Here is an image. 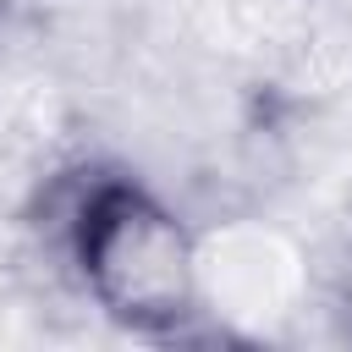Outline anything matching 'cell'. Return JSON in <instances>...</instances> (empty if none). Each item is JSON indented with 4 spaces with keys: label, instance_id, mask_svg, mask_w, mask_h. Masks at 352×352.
Returning <instances> with one entry per match:
<instances>
[{
    "label": "cell",
    "instance_id": "obj_1",
    "mask_svg": "<svg viewBox=\"0 0 352 352\" xmlns=\"http://www.w3.org/2000/svg\"><path fill=\"white\" fill-rule=\"evenodd\" d=\"M44 236L88 297L126 330L170 336L198 308V253L187 226L126 176H66L44 198Z\"/></svg>",
    "mask_w": 352,
    "mask_h": 352
}]
</instances>
